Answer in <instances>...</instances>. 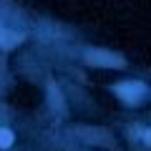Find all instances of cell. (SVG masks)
Masks as SVG:
<instances>
[{"label": "cell", "mask_w": 151, "mask_h": 151, "mask_svg": "<svg viewBox=\"0 0 151 151\" xmlns=\"http://www.w3.org/2000/svg\"><path fill=\"white\" fill-rule=\"evenodd\" d=\"M116 93H119L124 101H129V103H139L141 96L146 93V86L139 83V81H134V83H119V86H116Z\"/></svg>", "instance_id": "6da1fadb"}, {"label": "cell", "mask_w": 151, "mask_h": 151, "mask_svg": "<svg viewBox=\"0 0 151 151\" xmlns=\"http://www.w3.org/2000/svg\"><path fill=\"white\" fill-rule=\"evenodd\" d=\"M10 144H13V131L0 129V149H10Z\"/></svg>", "instance_id": "277c9868"}, {"label": "cell", "mask_w": 151, "mask_h": 151, "mask_svg": "<svg viewBox=\"0 0 151 151\" xmlns=\"http://www.w3.org/2000/svg\"><path fill=\"white\" fill-rule=\"evenodd\" d=\"M86 60L88 63H93V65H113V68H121L124 65V58H119L116 53H106V50H88V55H86Z\"/></svg>", "instance_id": "7a4b0ae2"}, {"label": "cell", "mask_w": 151, "mask_h": 151, "mask_svg": "<svg viewBox=\"0 0 151 151\" xmlns=\"http://www.w3.org/2000/svg\"><path fill=\"white\" fill-rule=\"evenodd\" d=\"M23 40L20 33H8V30H0V48H13V45H18Z\"/></svg>", "instance_id": "3957f363"}]
</instances>
